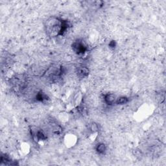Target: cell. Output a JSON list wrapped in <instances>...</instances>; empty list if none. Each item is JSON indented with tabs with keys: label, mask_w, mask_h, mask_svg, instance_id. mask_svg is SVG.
<instances>
[{
	"label": "cell",
	"mask_w": 166,
	"mask_h": 166,
	"mask_svg": "<svg viewBox=\"0 0 166 166\" xmlns=\"http://www.w3.org/2000/svg\"><path fill=\"white\" fill-rule=\"evenodd\" d=\"M73 49L78 54H83L86 50V46L81 41H77L73 44Z\"/></svg>",
	"instance_id": "1"
},
{
	"label": "cell",
	"mask_w": 166,
	"mask_h": 166,
	"mask_svg": "<svg viewBox=\"0 0 166 166\" xmlns=\"http://www.w3.org/2000/svg\"><path fill=\"white\" fill-rule=\"evenodd\" d=\"M77 137L74 134H68L66 136L64 142L67 147H73L77 142Z\"/></svg>",
	"instance_id": "2"
},
{
	"label": "cell",
	"mask_w": 166,
	"mask_h": 166,
	"mask_svg": "<svg viewBox=\"0 0 166 166\" xmlns=\"http://www.w3.org/2000/svg\"><path fill=\"white\" fill-rule=\"evenodd\" d=\"M104 99L105 101V102H106V103L108 105H112L116 104V98L115 97V95L111 94V93H108V94H106L105 95Z\"/></svg>",
	"instance_id": "3"
},
{
	"label": "cell",
	"mask_w": 166,
	"mask_h": 166,
	"mask_svg": "<svg viewBox=\"0 0 166 166\" xmlns=\"http://www.w3.org/2000/svg\"><path fill=\"white\" fill-rule=\"evenodd\" d=\"M95 150L99 154H104L106 151V147L105 145V144L100 143L96 145Z\"/></svg>",
	"instance_id": "4"
},
{
	"label": "cell",
	"mask_w": 166,
	"mask_h": 166,
	"mask_svg": "<svg viewBox=\"0 0 166 166\" xmlns=\"http://www.w3.org/2000/svg\"><path fill=\"white\" fill-rule=\"evenodd\" d=\"M128 102V99L127 97H120L116 99V104H124L127 103Z\"/></svg>",
	"instance_id": "5"
},
{
	"label": "cell",
	"mask_w": 166,
	"mask_h": 166,
	"mask_svg": "<svg viewBox=\"0 0 166 166\" xmlns=\"http://www.w3.org/2000/svg\"><path fill=\"white\" fill-rule=\"evenodd\" d=\"M78 75L79 76L84 77L88 75V69L86 67H81L78 69Z\"/></svg>",
	"instance_id": "6"
}]
</instances>
